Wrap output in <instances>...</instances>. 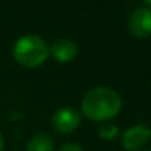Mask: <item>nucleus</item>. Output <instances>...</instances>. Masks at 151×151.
Wrapping results in <instances>:
<instances>
[{"label":"nucleus","instance_id":"1","mask_svg":"<svg viewBox=\"0 0 151 151\" xmlns=\"http://www.w3.org/2000/svg\"><path fill=\"white\" fill-rule=\"evenodd\" d=\"M122 107V99L112 88L98 86L83 96L81 109L91 120H109L115 117Z\"/></svg>","mask_w":151,"mask_h":151},{"label":"nucleus","instance_id":"2","mask_svg":"<svg viewBox=\"0 0 151 151\" xmlns=\"http://www.w3.org/2000/svg\"><path fill=\"white\" fill-rule=\"evenodd\" d=\"M13 57L23 67H39L49 57V47L39 36L28 34L15 42Z\"/></svg>","mask_w":151,"mask_h":151},{"label":"nucleus","instance_id":"3","mask_svg":"<svg viewBox=\"0 0 151 151\" xmlns=\"http://www.w3.org/2000/svg\"><path fill=\"white\" fill-rule=\"evenodd\" d=\"M130 33L137 37H146L151 34V8L138 7L128 20Z\"/></svg>","mask_w":151,"mask_h":151},{"label":"nucleus","instance_id":"4","mask_svg":"<svg viewBox=\"0 0 151 151\" xmlns=\"http://www.w3.org/2000/svg\"><path fill=\"white\" fill-rule=\"evenodd\" d=\"M151 138V128L148 125H135L124 132L122 135V145L128 151H137L148 143Z\"/></svg>","mask_w":151,"mask_h":151},{"label":"nucleus","instance_id":"5","mask_svg":"<svg viewBox=\"0 0 151 151\" xmlns=\"http://www.w3.org/2000/svg\"><path fill=\"white\" fill-rule=\"evenodd\" d=\"M80 124V112L72 107H62L52 115V127L59 133H70Z\"/></svg>","mask_w":151,"mask_h":151},{"label":"nucleus","instance_id":"6","mask_svg":"<svg viewBox=\"0 0 151 151\" xmlns=\"http://www.w3.org/2000/svg\"><path fill=\"white\" fill-rule=\"evenodd\" d=\"M76 52H78L76 44L72 39H65V37L57 39L49 49V55H52L59 62H70L72 59H75Z\"/></svg>","mask_w":151,"mask_h":151},{"label":"nucleus","instance_id":"7","mask_svg":"<svg viewBox=\"0 0 151 151\" xmlns=\"http://www.w3.org/2000/svg\"><path fill=\"white\" fill-rule=\"evenodd\" d=\"M28 151H52L54 140L47 133H37L28 141Z\"/></svg>","mask_w":151,"mask_h":151},{"label":"nucleus","instance_id":"8","mask_svg":"<svg viewBox=\"0 0 151 151\" xmlns=\"http://www.w3.org/2000/svg\"><path fill=\"white\" fill-rule=\"evenodd\" d=\"M98 133L102 140H114L119 135V128H117V125H114V124H104L98 128Z\"/></svg>","mask_w":151,"mask_h":151},{"label":"nucleus","instance_id":"9","mask_svg":"<svg viewBox=\"0 0 151 151\" xmlns=\"http://www.w3.org/2000/svg\"><path fill=\"white\" fill-rule=\"evenodd\" d=\"M59 151H83V150L78 146V145H75V143H65Z\"/></svg>","mask_w":151,"mask_h":151},{"label":"nucleus","instance_id":"10","mask_svg":"<svg viewBox=\"0 0 151 151\" xmlns=\"http://www.w3.org/2000/svg\"><path fill=\"white\" fill-rule=\"evenodd\" d=\"M2 148H4V140H2V135H0V151H2Z\"/></svg>","mask_w":151,"mask_h":151},{"label":"nucleus","instance_id":"11","mask_svg":"<svg viewBox=\"0 0 151 151\" xmlns=\"http://www.w3.org/2000/svg\"><path fill=\"white\" fill-rule=\"evenodd\" d=\"M145 7H148V8L151 7V0H150V2H146V5H145Z\"/></svg>","mask_w":151,"mask_h":151}]
</instances>
